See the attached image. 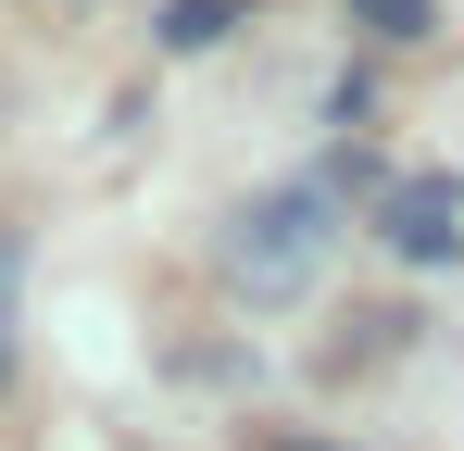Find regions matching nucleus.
<instances>
[{
	"label": "nucleus",
	"mask_w": 464,
	"mask_h": 451,
	"mask_svg": "<svg viewBox=\"0 0 464 451\" xmlns=\"http://www.w3.org/2000/svg\"><path fill=\"white\" fill-rule=\"evenodd\" d=\"M276 451H326V439H276Z\"/></svg>",
	"instance_id": "obj_6"
},
{
	"label": "nucleus",
	"mask_w": 464,
	"mask_h": 451,
	"mask_svg": "<svg viewBox=\"0 0 464 451\" xmlns=\"http://www.w3.org/2000/svg\"><path fill=\"white\" fill-rule=\"evenodd\" d=\"M13 313H25V238L0 226V364H13Z\"/></svg>",
	"instance_id": "obj_4"
},
{
	"label": "nucleus",
	"mask_w": 464,
	"mask_h": 451,
	"mask_svg": "<svg viewBox=\"0 0 464 451\" xmlns=\"http://www.w3.org/2000/svg\"><path fill=\"white\" fill-rule=\"evenodd\" d=\"M238 25V0H163V51H214Z\"/></svg>",
	"instance_id": "obj_3"
},
{
	"label": "nucleus",
	"mask_w": 464,
	"mask_h": 451,
	"mask_svg": "<svg viewBox=\"0 0 464 451\" xmlns=\"http://www.w3.org/2000/svg\"><path fill=\"white\" fill-rule=\"evenodd\" d=\"M314 264H326V188H264V201H251V214L227 226V276L238 289H302Z\"/></svg>",
	"instance_id": "obj_1"
},
{
	"label": "nucleus",
	"mask_w": 464,
	"mask_h": 451,
	"mask_svg": "<svg viewBox=\"0 0 464 451\" xmlns=\"http://www.w3.org/2000/svg\"><path fill=\"white\" fill-rule=\"evenodd\" d=\"M389 251H414V264H452L464 251V226H452V188L427 176V188H389V226H377Z\"/></svg>",
	"instance_id": "obj_2"
},
{
	"label": "nucleus",
	"mask_w": 464,
	"mask_h": 451,
	"mask_svg": "<svg viewBox=\"0 0 464 451\" xmlns=\"http://www.w3.org/2000/svg\"><path fill=\"white\" fill-rule=\"evenodd\" d=\"M352 13H364L377 38H427V0H352Z\"/></svg>",
	"instance_id": "obj_5"
}]
</instances>
